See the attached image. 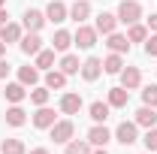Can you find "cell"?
<instances>
[{"instance_id": "1", "label": "cell", "mask_w": 157, "mask_h": 154, "mask_svg": "<svg viewBox=\"0 0 157 154\" xmlns=\"http://www.w3.org/2000/svg\"><path fill=\"white\" fill-rule=\"evenodd\" d=\"M115 15H118L121 24H127V27H130V24H136V21L142 18V6H139V0H121Z\"/></svg>"}, {"instance_id": "2", "label": "cell", "mask_w": 157, "mask_h": 154, "mask_svg": "<svg viewBox=\"0 0 157 154\" xmlns=\"http://www.w3.org/2000/svg\"><path fill=\"white\" fill-rule=\"evenodd\" d=\"M115 139L124 145V148H127V145H133V142L139 139V124H136V121H121V124H118V130H115Z\"/></svg>"}, {"instance_id": "3", "label": "cell", "mask_w": 157, "mask_h": 154, "mask_svg": "<svg viewBox=\"0 0 157 154\" xmlns=\"http://www.w3.org/2000/svg\"><path fill=\"white\" fill-rule=\"evenodd\" d=\"M73 45H78V48H94L97 45V30L94 27H88V24H78V30L73 33Z\"/></svg>"}, {"instance_id": "4", "label": "cell", "mask_w": 157, "mask_h": 154, "mask_svg": "<svg viewBox=\"0 0 157 154\" xmlns=\"http://www.w3.org/2000/svg\"><path fill=\"white\" fill-rule=\"evenodd\" d=\"M48 133H52V139H55L58 145H67V142L73 139V133H76V127H73V121H55V124L48 127Z\"/></svg>"}, {"instance_id": "5", "label": "cell", "mask_w": 157, "mask_h": 154, "mask_svg": "<svg viewBox=\"0 0 157 154\" xmlns=\"http://www.w3.org/2000/svg\"><path fill=\"white\" fill-rule=\"evenodd\" d=\"M67 18H70V6H67V3L52 0V3L45 6V21H52V24H63Z\"/></svg>"}, {"instance_id": "6", "label": "cell", "mask_w": 157, "mask_h": 154, "mask_svg": "<svg viewBox=\"0 0 157 154\" xmlns=\"http://www.w3.org/2000/svg\"><path fill=\"white\" fill-rule=\"evenodd\" d=\"M88 142H91L94 148H106V145L112 142V133H109V127H106V124H94V127L88 130Z\"/></svg>"}, {"instance_id": "7", "label": "cell", "mask_w": 157, "mask_h": 154, "mask_svg": "<svg viewBox=\"0 0 157 154\" xmlns=\"http://www.w3.org/2000/svg\"><path fill=\"white\" fill-rule=\"evenodd\" d=\"M42 24H45V12H39V9H27V12H24L21 27H24L27 33H39V30H42Z\"/></svg>"}, {"instance_id": "8", "label": "cell", "mask_w": 157, "mask_h": 154, "mask_svg": "<svg viewBox=\"0 0 157 154\" xmlns=\"http://www.w3.org/2000/svg\"><path fill=\"white\" fill-rule=\"evenodd\" d=\"M118 76H121V88H127V91H133V88L142 85V73H139V67H124Z\"/></svg>"}, {"instance_id": "9", "label": "cell", "mask_w": 157, "mask_h": 154, "mask_svg": "<svg viewBox=\"0 0 157 154\" xmlns=\"http://www.w3.org/2000/svg\"><path fill=\"white\" fill-rule=\"evenodd\" d=\"M55 121H58L55 109H48V106H39V109H36V115H33V127H36V130H48Z\"/></svg>"}, {"instance_id": "10", "label": "cell", "mask_w": 157, "mask_h": 154, "mask_svg": "<svg viewBox=\"0 0 157 154\" xmlns=\"http://www.w3.org/2000/svg\"><path fill=\"white\" fill-rule=\"evenodd\" d=\"M115 27H118V15H112V12H100L97 15V24H94L97 33L109 37V33H115Z\"/></svg>"}, {"instance_id": "11", "label": "cell", "mask_w": 157, "mask_h": 154, "mask_svg": "<svg viewBox=\"0 0 157 154\" xmlns=\"http://www.w3.org/2000/svg\"><path fill=\"white\" fill-rule=\"evenodd\" d=\"M78 73H82L85 82H97L100 73H103V60H100V58H88L85 64H82V70H78Z\"/></svg>"}, {"instance_id": "12", "label": "cell", "mask_w": 157, "mask_h": 154, "mask_svg": "<svg viewBox=\"0 0 157 154\" xmlns=\"http://www.w3.org/2000/svg\"><path fill=\"white\" fill-rule=\"evenodd\" d=\"M78 109H82V97L76 91H67V94L60 97V112L63 115H78Z\"/></svg>"}, {"instance_id": "13", "label": "cell", "mask_w": 157, "mask_h": 154, "mask_svg": "<svg viewBox=\"0 0 157 154\" xmlns=\"http://www.w3.org/2000/svg\"><path fill=\"white\" fill-rule=\"evenodd\" d=\"M70 18L76 21V24H85V21L91 18V3H88V0H76V3L70 6Z\"/></svg>"}, {"instance_id": "14", "label": "cell", "mask_w": 157, "mask_h": 154, "mask_svg": "<svg viewBox=\"0 0 157 154\" xmlns=\"http://www.w3.org/2000/svg\"><path fill=\"white\" fill-rule=\"evenodd\" d=\"M106 103H109L112 109H124V106L130 103V91L121 88V85H118V88H109V100H106Z\"/></svg>"}, {"instance_id": "15", "label": "cell", "mask_w": 157, "mask_h": 154, "mask_svg": "<svg viewBox=\"0 0 157 154\" xmlns=\"http://www.w3.org/2000/svg\"><path fill=\"white\" fill-rule=\"evenodd\" d=\"M133 121H136L139 127H145V130H148V127H157V109L154 106H142Z\"/></svg>"}, {"instance_id": "16", "label": "cell", "mask_w": 157, "mask_h": 154, "mask_svg": "<svg viewBox=\"0 0 157 154\" xmlns=\"http://www.w3.org/2000/svg\"><path fill=\"white\" fill-rule=\"evenodd\" d=\"M106 45H109V52H115V55H127V52H130V39L124 37V33H109Z\"/></svg>"}, {"instance_id": "17", "label": "cell", "mask_w": 157, "mask_h": 154, "mask_svg": "<svg viewBox=\"0 0 157 154\" xmlns=\"http://www.w3.org/2000/svg\"><path fill=\"white\" fill-rule=\"evenodd\" d=\"M0 39L9 45V42H21V24H15V21H6L3 27H0Z\"/></svg>"}, {"instance_id": "18", "label": "cell", "mask_w": 157, "mask_h": 154, "mask_svg": "<svg viewBox=\"0 0 157 154\" xmlns=\"http://www.w3.org/2000/svg\"><path fill=\"white\" fill-rule=\"evenodd\" d=\"M45 88H48V91H63V88H67V73L48 70V73H45Z\"/></svg>"}, {"instance_id": "19", "label": "cell", "mask_w": 157, "mask_h": 154, "mask_svg": "<svg viewBox=\"0 0 157 154\" xmlns=\"http://www.w3.org/2000/svg\"><path fill=\"white\" fill-rule=\"evenodd\" d=\"M6 124L9 127H24L27 124V112L21 109L18 103H12V109H6Z\"/></svg>"}, {"instance_id": "20", "label": "cell", "mask_w": 157, "mask_h": 154, "mask_svg": "<svg viewBox=\"0 0 157 154\" xmlns=\"http://www.w3.org/2000/svg\"><path fill=\"white\" fill-rule=\"evenodd\" d=\"M21 52H24V55H39V52H42V39H39V33L21 37Z\"/></svg>"}, {"instance_id": "21", "label": "cell", "mask_w": 157, "mask_h": 154, "mask_svg": "<svg viewBox=\"0 0 157 154\" xmlns=\"http://www.w3.org/2000/svg\"><path fill=\"white\" fill-rule=\"evenodd\" d=\"M109 109H112V106H109V103H91V106H88V115H91V121H94V124H103V121H106V118H109Z\"/></svg>"}, {"instance_id": "22", "label": "cell", "mask_w": 157, "mask_h": 154, "mask_svg": "<svg viewBox=\"0 0 157 154\" xmlns=\"http://www.w3.org/2000/svg\"><path fill=\"white\" fill-rule=\"evenodd\" d=\"M73 45V33L70 30H55V37H52V48L55 52H67Z\"/></svg>"}, {"instance_id": "23", "label": "cell", "mask_w": 157, "mask_h": 154, "mask_svg": "<svg viewBox=\"0 0 157 154\" xmlns=\"http://www.w3.org/2000/svg\"><path fill=\"white\" fill-rule=\"evenodd\" d=\"M121 70H124V58H121V55H115V52H112L109 58L103 60V73H109V76H118Z\"/></svg>"}, {"instance_id": "24", "label": "cell", "mask_w": 157, "mask_h": 154, "mask_svg": "<svg viewBox=\"0 0 157 154\" xmlns=\"http://www.w3.org/2000/svg\"><path fill=\"white\" fill-rule=\"evenodd\" d=\"M3 94H6L9 103H21V100L27 97V88H24L21 82H12V85H6V91H3Z\"/></svg>"}, {"instance_id": "25", "label": "cell", "mask_w": 157, "mask_h": 154, "mask_svg": "<svg viewBox=\"0 0 157 154\" xmlns=\"http://www.w3.org/2000/svg\"><path fill=\"white\" fill-rule=\"evenodd\" d=\"M18 82L24 85V88H33V85L39 82V70L36 67H21L18 70Z\"/></svg>"}, {"instance_id": "26", "label": "cell", "mask_w": 157, "mask_h": 154, "mask_svg": "<svg viewBox=\"0 0 157 154\" xmlns=\"http://www.w3.org/2000/svg\"><path fill=\"white\" fill-rule=\"evenodd\" d=\"M78 70H82V64H78L76 55H63V58H60V73H67V76H76Z\"/></svg>"}, {"instance_id": "27", "label": "cell", "mask_w": 157, "mask_h": 154, "mask_svg": "<svg viewBox=\"0 0 157 154\" xmlns=\"http://www.w3.org/2000/svg\"><path fill=\"white\" fill-rule=\"evenodd\" d=\"M127 39H130V42H145V39H148V27H145V24H130V27H127Z\"/></svg>"}, {"instance_id": "28", "label": "cell", "mask_w": 157, "mask_h": 154, "mask_svg": "<svg viewBox=\"0 0 157 154\" xmlns=\"http://www.w3.org/2000/svg\"><path fill=\"white\" fill-rule=\"evenodd\" d=\"M0 154H27V148H24V142H21V139H3Z\"/></svg>"}, {"instance_id": "29", "label": "cell", "mask_w": 157, "mask_h": 154, "mask_svg": "<svg viewBox=\"0 0 157 154\" xmlns=\"http://www.w3.org/2000/svg\"><path fill=\"white\" fill-rule=\"evenodd\" d=\"M52 64H55V48H42L36 55V70H52Z\"/></svg>"}, {"instance_id": "30", "label": "cell", "mask_w": 157, "mask_h": 154, "mask_svg": "<svg viewBox=\"0 0 157 154\" xmlns=\"http://www.w3.org/2000/svg\"><path fill=\"white\" fill-rule=\"evenodd\" d=\"M91 148H94V145H91L88 139H85V142H82V139H76V142L70 139V142H67V154H91Z\"/></svg>"}, {"instance_id": "31", "label": "cell", "mask_w": 157, "mask_h": 154, "mask_svg": "<svg viewBox=\"0 0 157 154\" xmlns=\"http://www.w3.org/2000/svg\"><path fill=\"white\" fill-rule=\"evenodd\" d=\"M27 97H30L33 106H48V88H33Z\"/></svg>"}, {"instance_id": "32", "label": "cell", "mask_w": 157, "mask_h": 154, "mask_svg": "<svg viewBox=\"0 0 157 154\" xmlns=\"http://www.w3.org/2000/svg\"><path fill=\"white\" fill-rule=\"evenodd\" d=\"M142 103L157 109V85H145V88H142Z\"/></svg>"}, {"instance_id": "33", "label": "cell", "mask_w": 157, "mask_h": 154, "mask_svg": "<svg viewBox=\"0 0 157 154\" xmlns=\"http://www.w3.org/2000/svg\"><path fill=\"white\" fill-rule=\"evenodd\" d=\"M142 145H145V151H157V127H148V133L142 136Z\"/></svg>"}, {"instance_id": "34", "label": "cell", "mask_w": 157, "mask_h": 154, "mask_svg": "<svg viewBox=\"0 0 157 154\" xmlns=\"http://www.w3.org/2000/svg\"><path fill=\"white\" fill-rule=\"evenodd\" d=\"M145 55L148 58H157V33H151V37L145 39Z\"/></svg>"}, {"instance_id": "35", "label": "cell", "mask_w": 157, "mask_h": 154, "mask_svg": "<svg viewBox=\"0 0 157 154\" xmlns=\"http://www.w3.org/2000/svg\"><path fill=\"white\" fill-rule=\"evenodd\" d=\"M9 70H12V67H9V64H6V60L0 58V79H6V76H9Z\"/></svg>"}, {"instance_id": "36", "label": "cell", "mask_w": 157, "mask_h": 154, "mask_svg": "<svg viewBox=\"0 0 157 154\" xmlns=\"http://www.w3.org/2000/svg\"><path fill=\"white\" fill-rule=\"evenodd\" d=\"M145 27H148V30H154V33H157V12H154V15H148V24H145Z\"/></svg>"}, {"instance_id": "37", "label": "cell", "mask_w": 157, "mask_h": 154, "mask_svg": "<svg viewBox=\"0 0 157 154\" xmlns=\"http://www.w3.org/2000/svg\"><path fill=\"white\" fill-rule=\"evenodd\" d=\"M6 21H9V12H6V6H0V27H3Z\"/></svg>"}, {"instance_id": "38", "label": "cell", "mask_w": 157, "mask_h": 154, "mask_svg": "<svg viewBox=\"0 0 157 154\" xmlns=\"http://www.w3.org/2000/svg\"><path fill=\"white\" fill-rule=\"evenodd\" d=\"M27 154H52V151H48V148H30Z\"/></svg>"}, {"instance_id": "39", "label": "cell", "mask_w": 157, "mask_h": 154, "mask_svg": "<svg viewBox=\"0 0 157 154\" xmlns=\"http://www.w3.org/2000/svg\"><path fill=\"white\" fill-rule=\"evenodd\" d=\"M91 154H109L106 148H91Z\"/></svg>"}, {"instance_id": "40", "label": "cell", "mask_w": 157, "mask_h": 154, "mask_svg": "<svg viewBox=\"0 0 157 154\" xmlns=\"http://www.w3.org/2000/svg\"><path fill=\"white\" fill-rule=\"evenodd\" d=\"M3 55H6V42L0 39V58H3Z\"/></svg>"}, {"instance_id": "41", "label": "cell", "mask_w": 157, "mask_h": 154, "mask_svg": "<svg viewBox=\"0 0 157 154\" xmlns=\"http://www.w3.org/2000/svg\"><path fill=\"white\" fill-rule=\"evenodd\" d=\"M0 6H6V0H0Z\"/></svg>"}, {"instance_id": "42", "label": "cell", "mask_w": 157, "mask_h": 154, "mask_svg": "<svg viewBox=\"0 0 157 154\" xmlns=\"http://www.w3.org/2000/svg\"><path fill=\"white\" fill-rule=\"evenodd\" d=\"M148 154H151V151H148Z\"/></svg>"}]
</instances>
